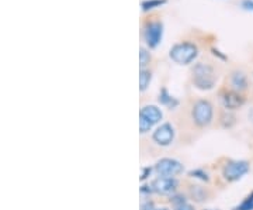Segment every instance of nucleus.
<instances>
[{
	"instance_id": "obj_1",
	"label": "nucleus",
	"mask_w": 253,
	"mask_h": 210,
	"mask_svg": "<svg viewBox=\"0 0 253 210\" xmlns=\"http://www.w3.org/2000/svg\"><path fill=\"white\" fill-rule=\"evenodd\" d=\"M191 81H193V85L201 91H210L217 83L215 69L210 64L199 62L191 69Z\"/></svg>"
},
{
	"instance_id": "obj_2",
	"label": "nucleus",
	"mask_w": 253,
	"mask_h": 210,
	"mask_svg": "<svg viewBox=\"0 0 253 210\" xmlns=\"http://www.w3.org/2000/svg\"><path fill=\"white\" fill-rule=\"evenodd\" d=\"M169 56L174 64L190 65L199 56V47L191 41H180L170 48Z\"/></svg>"
},
{
	"instance_id": "obj_3",
	"label": "nucleus",
	"mask_w": 253,
	"mask_h": 210,
	"mask_svg": "<svg viewBox=\"0 0 253 210\" xmlns=\"http://www.w3.org/2000/svg\"><path fill=\"white\" fill-rule=\"evenodd\" d=\"M163 37V23L161 20H148L142 26V38L146 47L156 48L162 41Z\"/></svg>"
},
{
	"instance_id": "obj_4",
	"label": "nucleus",
	"mask_w": 253,
	"mask_h": 210,
	"mask_svg": "<svg viewBox=\"0 0 253 210\" xmlns=\"http://www.w3.org/2000/svg\"><path fill=\"white\" fill-rule=\"evenodd\" d=\"M191 116H193L194 123L199 127H206V126H208L212 121V117H214V107L206 99H200V101H197L193 105Z\"/></svg>"
},
{
	"instance_id": "obj_5",
	"label": "nucleus",
	"mask_w": 253,
	"mask_h": 210,
	"mask_svg": "<svg viewBox=\"0 0 253 210\" xmlns=\"http://www.w3.org/2000/svg\"><path fill=\"white\" fill-rule=\"evenodd\" d=\"M162 111L154 105L144 106L139 111V130H141V133L144 134L146 131H149L155 124H158L162 120Z\"/></svg>"
},
{
	"instance_id": "obj_6",
	"label": "nucleus",
	"mask_w": 253,
	"mask_h": 210,
	"mask_svg": "<svg viewBox=\"0 0 253 210\" xmlns=\"http://www.w3.org/2000/svg\"><path fill=\"white\" fill-rule=\"evenodd\" d=\"M184 169L181 162L172 159V158H162L155 165V171L159 176H168V178H176L180 175Z\"/></svg>"
},
{
	"instance_id": "obj_7",
	"label": "nucleus",
	"mask_w": 253,
	"mask_h": 210,
	"mask_svg": "<svg viewBox=\"0 0 253 210\" xmlns=\"http://www.w3.org/2000/svg\"><path fill=\"white\" fill-rule=\"evenodd\" d=\"M248 171H249V164L246 161H231L224 166L222 175L226 181L235 182V181H239L242 176H245Z\"/></svg>"
},
{
	"instance_id": "obj_8",
	"label": "nucleus",
	"mask_w": 253,
	"mask_h": 210,
	"mask_svg": "<svg viewBox=\"0 0 253 210\" xmlns=\"http://www.w3.org/2000/svg\"><path fill=\"white\" fill-rule=\"evenodd\" d=\"M152 140L158 146L168 147L170 146L174 140V128L170 123H163L156 128L152 134Z\"/></svg>"
},
{
	"instance_id": "obj_9",
	"label": "nucleus",
	"mask_w": 253,
	"mask_h": 210,
	"mask_svg": "<svg viewBox=\"0 0 253 210\" xmlns=\"http://www.w3.org/2000/svg\"><path fill=\"white\" fill-rule=\"evenodd\" d=\"M154 192L161 193V195H173L176 192L179 182L176 178H168V176H159L154 182L151 183Z\"/></svg>"
},
{
	"instance_id": "obj_10",
	"label": "nucleus",
	"mask_w": 253,
	"mask_h": 210,
	"mask_svg": "<svg viewBox=\"0 0 253 210\" xmlns=\"http://www.w3.org/2000/svg\"><path fill=\"white\" fill-rule=\"evenodd\" d=\"M219 99L222 106L228 110H236L239 107H242V105L245 103L244 96L236 91H224L221 92Z\"/></svg>"
},
{
	"instance_id": "obj_11",
	"label": "nucleus",
	"mask_w": 253,
	"mask_h": 210,
	"mask_svg": "<svg viewBox=\"0 0 253 210\" xmlns=\"http://www.w3.org/2000/svg\"><path fill=\"white\" fill-rule=\"evenodd\" d=\"M229 83L232 91L242 92L248 88V78L242 71H234L229 76Z\"/></svg>"
},
{
	"instance_id": "obj_12",
	"label": "nucleus",
	"mask_w": 253,
	"mask_h": 210,
	"mask_svg": "<svg viewBox=\"0 0 253 210\" xmlns=\"http://www.w3.org/2000/svg\"><path fill=\"white\" fill-rule=\"evenodd\" d=\"M158 101H159V103H161L162 106L168 107L169 110L176 109V107L179 106V101L173 96L172 93H169V91H168L166 88H162V89H161Z\"/></svg>"
},
{
	"instance_id": "obj_13",
	"label": "nucleus",
	"mask_w": 253,
	"mask_h": 210,
	"mask_svg": "<svg viewBox=\"0 0 253 210\" xmlns=\"http://www.w3.org/2000/svg\"><path fill=\"white\" fill-rule=\"evenodd\" d=\"M170 202H172L173 210H196L194 206L190 205L183 195H174V196H172Z\"/></svg>"
},
{
	"instance_id": "obj_14",
	"label": "nucleus",
	"mask_w": 253,
	"mask_h": 210,
	"mask_svg": "<svg viewBox=\"0 0 253 210\" xmlns=\"http://www.w3.org/2000/svg\"><path fill=\"white\" fill-rule=\"evenodd\" d=\"M151 81H152V72L149 69H141L139 72V89L141 92H145L148 89V86L151 85Z\"/></svg>"
},
{
	"instance_id": "obj_15",
	"label": "nucleus",
	"mask_w": 253,
	"mask_h": 210,
	"mask_svg": "<svg viewBox=\"0 0 253 210\" xmlns=\"http://www.w3.org/2000/svg\"><path fill=\"white\" fill-rule=\"evenodd\" d=\"M166 3H168V0H144L141 3V7H142V11L146 13V11L158 9V7H162L163 4H166Z\"/></svg>"
},
{
	"instance_id": "obj_16",
	"label": "nucleus",
	"mask_w": 253,
	"mask_h": 210,
	"mask_svg": "<svg viewBox=\"0 0 253 210\" xmlns=\"http://www.w3.org/2000/svg\"><path fill=\"white\" fill-rule=\"evenodd\" d=\"M151 61H152V56H151V52H149V48L141 47V50H139V65H141V69H145L148 65L151 64Z\"/></svg>"
},
{
	"instance_id": "obj_17",
	"label": "nucleus",
	"mask_w": 253,
	"mask_h": 210,
	"mask_svg": "<svg viewBox=\"0 0 253 210\" xmlns=\"http://www.w3.org/2000/svg\"><path fill=\"white\" fill-rule=\"evenodd\" d=\"M234 210H253V192L245 198L242 203H239Z\"/></svg>"
},
{
	"instance_id": "obj_18",
	"label": "nucleus",
	"mask_w": 253,
	"mask_h": 210,
	"mask_svg": "<svg viewBox=\"0 0 253 210\" xmlns=\"http://www.w3.org/2000/svg\"><path fill=\"white\" fill-rule=\"evenodd\" d=\"M190 176L191 178H197V179H201V181H208V175L207 172H204L203 169H194V171H190Z\"/></svg>"
},
{
	"instance_id": "obj_19",
	"label": "nucleus",
	"mask_w": 253,
	"mask_h": 210,
	"mask_svg": "<svg viewBox=\"0 0 253 210\" xmlns=\"http://www.w3.org/2000/svg\"><path fill=\"white\" fill-rule=\"evenodd\" d=\"M239 4L246 11H253V0H241Z\"/></svg>"
},
{
	"instance_id": "obj_20",
	"label": "nucleus",
	"mask_w": 253,
	"mask_h": 210,
	"mask_svg": "<svg viewBox=\"0 0 253 210\" xmlns=\"http://www.w3.org/2000/svg\"><path fill=\"white\" fill-rule=\"evenodd\" d=\"M154 202L151 201H145L142 205H141V210H154Z\"/></svg>"
},
{
	"instance_id": "obj_21",
	"label": "nucleus",
	"mask_w": 253,
	"mask_h": 210,
	"mask_svg": "<svg viewBox=\"0 0 253 210\" xmlns=\"http://www.w3.org/2000/svg\"><path fill=\"white\" fill-rule=\"evenodd\" d=\"M152 192H154V189H152V186H151V185H144V186L141 188V193H142V195H146V193L149 195V193H152Z\"/></svg>"
},
{
	"instance_id": "obj_22",
	"label": "nucleus",
	"mask_w": 253,
	"mask_h": 210,
	"mask_svg": "<svg viewBox=\"0 0 253 210\" xmlns=\"http://www.w3.org/2000/svg\"><path fill=\"white\" fill-rule=\"evenodd\" d=\"M151 171H152V169H151V168H148V166L144 168V169H142V175H141V181H145V179L151 175Z\"/></svg>"
},
{
	"instance_id": "obj_23",
	"label": "nucleus",
	"mask_w": 253,
	"mask_h": 210,
	"mask_svg": "<svg viewBox=\"0 0 253 210\" xmlns=\"http://www.w3.org/2000/svg\"><path fill=\"white\" fill-rule=\"evenodd\" d=\"M154 210H169V209H168V208H156V209Z\"/></svg>"
},
{
	"instance_id": "obj_24",
	"label": "nucleus",
	"mask_w": 253,
	"mask_h": 210,
	"mask_svg": "<svg viewBox=\"0 0 253 210\" xmlns=\"http://www.w3.org/2000/svg\"><path fill=\"white\" fill-rule=\"evenodd\" d=\"M208 210H211V209H208Z\"/></svg>"
}]
</instances>
